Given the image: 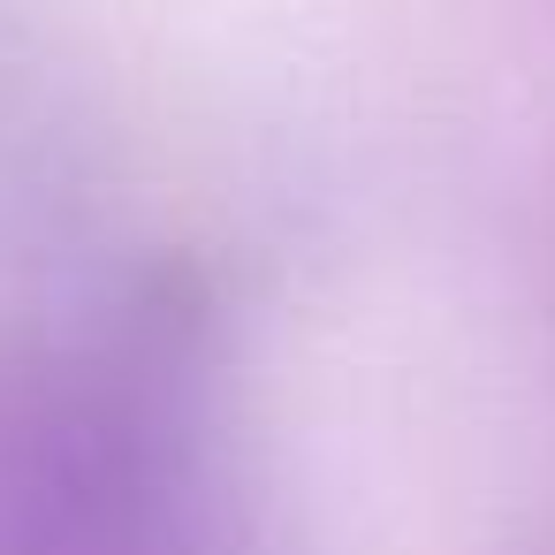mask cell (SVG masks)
Listing matches in <instances>:
<instances>
[{
	"instance_id": "6da1fadb",
	"label": "cell",
	"mask_w": 555,
	"mask_h": 555,
	"mask_svg": "<svg viewBox=\"0 0 555 555\" xmlns=\"http://www.w3.org/2000/svg\"><path fill=\"white\" fill-rule=\"evenodd\" d=\"M0 555H229L191 312L0 343Z\"/></svg>"
}]
</instances>
